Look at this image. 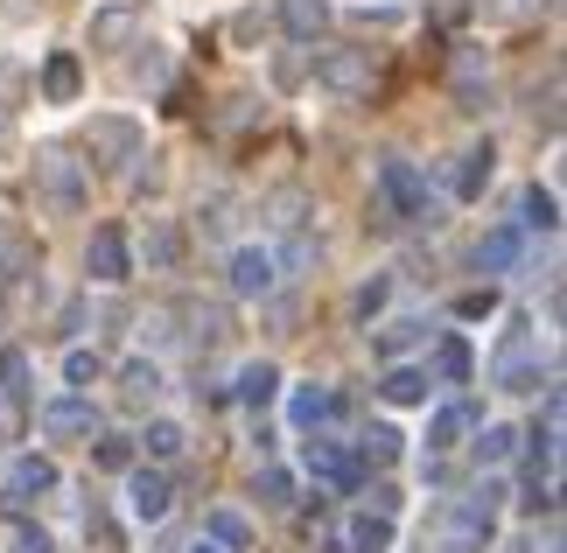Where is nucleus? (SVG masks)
I'll return each instance as SVG.
<instances>
[{
  "instance_id": "c85d7f7f",
  "label": "nucleus",
  "mask_w": 567,
  "mask_h": 553,
  "mask_svg": "<svg viewBox=\"0 0 567 553\" xmlns=\"http://www.w3.org/2000/svg\"><path fill=\"white\" fill-rule=\"evenodd\" d=\"M126 29H134V8H105V14L92 21V42H120Z\"/></svg>"
},
{
  "instance_id": "7c9ffc66",
  "label": "nucleus",
  "mask_w": 567,
  "mask_h": 553,
  "mask_svg": "<svg viewBox=\"0 0 567 553\" xmlns=\"http://www.w3.org/2000/svg\"><path fill=\"white\" fill-rule=\"evenodd\" d=\"M442 379H470V344H463V337L442 344Z\"/></svg>"
},
{
  "instance_id": "c9c22d12",
  "label": "nucleus",
  "mask_w": 567,
  "mask_h": 553,
  "mask_svg": "<svg viewBox=\"0 0 567 553\" xmlns=\"http://www.w3.org/2000/svg\"><path fill=\"white\" fill-rule=\"evenodd\" d=\"M196 553H217V546H196Z\"/></svg>"
},
{
  "instance_id": "423d86ee",
  "label": "nucleus",
  "mask_w": 567,
  "mask_h": 553,
  "mask_svg": "<svg viewBox=\"0 0 567 553\" xmlns=\"http://www.w3.org/2000/svg\"><path fill=\"white\" fill-rule=\"evenodd\" d=\"M84 147H92V162H134L141 154V126L134 120H92V134H84Z\"/></svg>"
},
{
  "instance_id": "5701e85b",
  "label": "nucleus",
  "mask_w": 567,
  "mask_h": 553,
  "mask_svg": "<svg viewBox=\"0 0 567 553\" xmlns=\"http://www.w3.org/2000/svg\"><path fill=\"white\" fill-rule=\"evenodd\" d=\"M518 225H526V232H554V196L539 190V183L518 196Z\"/></svg>"
},
{
  "instance_id": "aec40b11",
  "label": "nucleus",
  "mask_w": 567,
  "mask_h": 553,
  "mask_svg": "<svg viewBox=\"0 0 567 553\" xmlns=\"http://www.w3.org/2000/svg\"><path fill=\"white\" fill-rule=\"evenodd\" d=\"M497 386H505V392H526L533 386V358H526V344H505V358H497Z\"/></svg>"
},
{
  "instance_id": "6ab92c4d",
  "label": "nucleus",
  "mask_w": 567,
  "mask_h": 553,
  "mask_svg": "<svg viewBox=\"0 0 567 553\" xmlns=\"http://www.w3.org/2000/svg\"><path fill=\"white\" fill-rule=\"evenodd\" d=\"M491 162H497L491 141H484V147H470V154H463V168H455V196H476V190H484V183H491Z\"/></svg>"
},
{
  "instance_id": "c756f323",
  "label": "nucleus",
  "mask_w": 567,
  "mask_h": 553,
  "mask_svg": "<svg viewBox=\"0 0 567 553\" xmlns=\"http://www.w3.org/2000/svg\"><path fill=\"white\" fill-rule=\"evenodd\" d=\"M63 379H71V386H92L99 379V350H71V358H63Z\"/></svg>"
},
{
  "instance_id": "39448f33",
  "label": "nucleus",
  "mask_w": 567,
  "mask_h": 553,
  "mask_svg": "<svg viewBox=\"0 0 567 553\" xmlns=\"http://www.w3.org/2000/svg\"><path fill=\"white\" fill-rule=\"evenodd\" d=\"M84 267H92V280L120 287L126 274H134V253H126V232H120V225H99V232H92V246H84Z\"/></svg>"
},
{
  "instance_id": "473e14b6",
  "label": "nucleus",
  "mask_w": 567,
  "mask_h": 553,
  "mask_svg": "<svg viewBox=\"0 0 567 553\" xmlns=\"http://www.w3.org/2000/svg\"><path fill=\"white\" fill-rule=\"evenodd\" d=\"M8 553H50V533H42V525H14Z\"/></svg>"
},
{
  "instance_id": "f8f14e48",
  "label": "nucleus",
  "mask_w": 567,
  "mask_h": 553,
  "mask_svg": "<svg viewBox=\"0 0 567 553\" xmlns=\"http://www.w3.org/2000/svg\"><path fill=\"white\" fill-rule=\"evenodd\" d=\"M280 29H288L295 42H309L330 29V0H280Z\"/></svg>"
},
{
  "instance_id": "a878e982",
  "label": "nucleus",
  "mask_w": 567,
  "mask_h": 553,
  "mask_svg": "<svg viewBox=\"0 0 567 553\" xmlns=\"http://www.w3.org/2000/svg\"><path fill=\"white\" fill-rule=\"evenodd\" d=\"M421 337H427V322H385L379 329V358H400V350L421 344Z\"/></svg>"
},
{
  "instance_id": "4be33fe9",
  "label": "nucleus",
  "mask_w": 567,
  "mask_h": 553,
  "mask_svg": "<svg viewBox=\"0 0 567 553\" xmlns=\"http://www.w3.org/2000/svg\"><path fill=\"white\" fill-rule=\"evenodd\" d=\"M183 259V232L176 225H147V267H176Z\"/></svg>"
},
{
  "instance_id": "393cba45",
  "label": "nucleus",
  "mask_w": 567,
  "mask_h": 553,
  "mask_svg": "<svg viewBox=\"0 0 567 553\" xmlns=\"http://www.w3.org/2000/svg\"><path fill=\"white\" fill-rule=\"evenodd\" d=\"M204 533H210V540H225V546H252V525L238 519V512H210V519H204Z\"/></svg>"
},
{
  "instance_id": "412c9836",
  "label": "nucleus",
  "mask_w": 567,
  "mask_h": 553,
  "mask_svg": "<svg viewBox=\"0 0 567 553\" xmlns=\"http://www.w3.org/2000/svg\"><path fill=\"white\" fill-rule=\"evenodd\" d=\"M120 386H126V400H155V392H162V371H155V358H134V365H126L120 371Z\"/></svg>"
},
{
  "instance_id": "dca6fc26",
  "label": "nucleus",
  "mask_w": 567,
  "mask_h": 553,
  "mask_svg": "<svg viewBox=\"0 0 567 553\" xmlns=\"http://www.w3.org/2000/svg\"><path fill=\"white\" fill-rule=\"evenodd\" d=\"M379 392H385L392 407H421V400H427V371H413V365H392Z\"/></svg>"
},
{
  "instance_id": "a211bd4d",
  "label": "nucleus",
  "mask_w": 567,
  "mask_h": 553,
  "mask_svg": "<svg viewBox=\"0 0 567 553\" xmlns=\"http://www.w3.org/2000/svg\"><path fill=\"white\" fill-rule=\"evenodd\" d=\"M274 392H280V371L274 365H246V371H238V400H246V407H267Z\"/></svg>"
},
{
  "instance_id": "4468645a",
  "label": "nucleus",
  "mask_w": 567,
  "mask_h": 553,
  "mask_svg": "<svg viewBox=\"0 0 567 553\" xmlns=\"http://www.w3.org/2000/svg\"><path fill=\"white\" fill-rule=\"evenodd\" d=\"M78 84H84V71H78V57H71V50H56L50 63H42V92H50L56 105H71V99H78Z\"/></svg>"
},
{
  "instance_id": "72a5a7b5",
  "label": "nucleus",
  "mask_w": 567,
  "mask_h": 553,
  "mask_svg": "<svg viewBox=\"0 0 567 553\" xmlns=\"http://www.w3.org/2000/svg\"><path fill=\"white\" fill-rule=\"evenodd\" d=\"M259 491H267V504H288V491H295V483L280 477V470H267V477H259Z\"/></svg>"
},
{
  "instance_id": "cd10ccee",
  "label": "nucleus",
  "mask_w": 567,
  "mask_h": 553,
  "mask_svg": "<svg viewBox=\"0 0 567 553\" xmlns=\"http://www.w3.org/2000/svg\"><path fill=\"white\" fill-rule=\"evenodd\" d=\"M512 449H518L512 428H484V434H476V462H505Z\"/></svg>"
},
{
  "instance_id": "ddd939ff",
  "label": "nucleus",
  "mask_w": 567,
  "mask_h": 553,
  "mask_svg": "<svg viewBox=\"0 0 567 553\" xmlns=\"http://www.w3.org/2000/svg\"><path fill=\"white\" fill-rule=\"evenodd\" d=\"M126 504H134V519H162V512H168V477H162V470H134V483H126Z\"/></svg>"
},
{
  "instance_id": "f257e3e1",
  "label": "nucleus",
  "mask_w": 567,
  "mask_h": 553,
  "mask_svg": "<svg viewBox=\"0 0 567 553\" xmlns=\"http://www.w3.org/2000/svg\"><path fill=\"white\" fill-rule=\"evenodd\" d=\"M35 190H42V204H50L56 217H71V211L92 204V175H84V162H71L63 147L35 154Z\"/></svg>"
},
{
  "instance_id": "6e6552de",
  "label": "nucleus",
  "mask_w": 567,
  "mask_h": 553,
  "mask_svg": "<svg viewBox=\"0 0 567 553\" xmlns=\"http://www.w3.org/2000/svg\"><path fill=\"white\" fill-rule=\"evenodd\" d=\"M42 434H56V441L99 434V407L92 400H50V407H42Z\"/></svg>"
},
{
  "instance_id": "1a4fd4ad",
  "label": "nucleus",
  "mask_w": 567,
  "mask_h": 553,
  "mask_svg": "<svg viewBox=\"0 0 567 553\" xmlns=\"http://www.w3.org/2000/svg\"><path fill=\"white\" fill-rule=\"evenodd\" d=\"M301 462H309V477H322V483H337V491H358V462L337 449V441H309V449H301Z\"/></svg>"
},
{
  "instance_id": "bb28decb",
  "label": "nucleus",
  "mask_w": 567,
  "mask_h": 553,
  "mask_svg": "<svg viewBox=\"0 0 567 553\" xmlns=\"http://www.w3.org/2000/svg\"><path fill=\"white\" fill-rule=\"evenodd\" d=\"M358 455H364V462H400V434H392V428H364Z\"/></svg>"
},
{
  "instance_id": "9d476101",
  "label": "nucleus",
  "mask_w": 567,
  "mask_h": 553,
  "mask_svg": "<svg viewBox=\"0 0 567 553\" xmlns=\"http://www.w3.org/2000/svg\"><path fill=\"white\" fill-rule=\"evenodd\" d=\"M470 428H476V400H455V407H442V413L427 420V449L442 455V449H455V441H463Z\"/></svg>"
},
{
  "instance_id": "0eeeda50",
  "label": "nucleus",
  "mask_w": 567,
  "mask_h": 553,
  "mask_svg": "<svg viewBox=\"0 0 567 553\" xmlns=\"http://www.w3.org/2000/svg\"><path fill=\"white\" fill-rule=\"evenodd\" d=\"M274 274H280V267H274L267 246H238V253H231V295H246V301H252V295H274Z\"/></svg>"
},
{
  "instance_id": "b1692460",
  "label": "nucleus",
  "mask_w": 567,
  "mask_h": 553,
  "mask_svg": "<svg viewBox=\"0 0 567 553\" xmlns=\"http://www.w3.org/2000/svg\"><path fill=\"white\" fill-rule=\"evenodd\" d=\"M183 441H189V434L176 428V420H155V428H147V434H141V449H147V455H155V462H168V455H183Z\"/></svg>"
},
{
  "instance_id": "2f4dec72",
  "label": "nucleus",
  "mask_w": 567,
  "mask_h": 553,
  "mask_svg": "<svg viewBox=\"0 0 567 553\" xmlns=\"http://www.w3.org/2000/svg\"><path fill=\"white\" fill-rule=\"evenodd\" d=\"M0 379H8V392L21 400V392H29V358H21V350H8V358H0Z\"/></svg>"
},
{
  "instance_id": "9b49d317",
  "label": "nucleus",
  "mask_w": 567,
  "mask_h": 553,
  "mask_svg": "<svg viewBox=\"0 0 567 553\" xmlns=\"http://www.w3.org/2000/svg\"><path fill=\"white\" fill-rule=\"evenodd\" d=\"M518 267V225H497L491 238H476V274H512Z\"/></svg>"
},
{
  "instance_id": "f3484780",
  "label": "nucleus",
  "mask_w": 567,
  "mask_h": 553,
  "mask_svg": "<svg viewBox=\"0 0 567 553\" xmlns=\"http://www.w3.org/2000/svg\"><path fill=\"white\" fill-rule=\"evenodd\" d=\"M385 546H392V525H385V519L364 512V519L343 525V553H385Z\"/></svg>"
},
{
  "instance_id": "20e7f679",
  "label": "nucleus",
  "mask_w": 567,
  "mask_h": 553,
  "mask_svg": "<svg viewBox=\"0 0 567 553\" xmlns=\"http://www.w3.org/2000/svg\"><path fill=\"white\" fill-rule=\"evenodd\" d=\"M316 84H322V92H337V99L372 92V50H330V57L316 63Z\"/></svg>"
},
{
  "instance_id": "f704fd0d",
  "label": "nucleus",
  "mask_w": 567,
  "mask_h": 553,
  "mask_svg": "<svg viewBox=\"0 0 567 553\" xmlns=\"http://www.w3.org/2000/svg\"><path fill=\"white\" fill-rule=\"evenodd\" d=\"M379 301H385V280H372V287H358V316H372Z\"/></svg>"
},
{
  "instance_id": "7ed1b4c3",
  "label": "nucleus",
  "mask_w": 567,
  "mask_h": 553,
  "mask_svg": "<svg viewBox=\"0 0 567 553\" xmlns=\"http://www.w3.org/2000/svg\"><path fill=\"white\" fill-rule=\"evenodd\" d=\"M56 491V462L50 455H14L8 470H0V504L8 512H29L35 498H50Z\"/></svg>"
},
{
  "instance_id": "f03ea898",
  "label": "nucleus",
  "mask_w": 567,
  "mask_h": 553,
  "mask_svg": "<svg viewBox=\"0 0 567 553\" xmlns=\"http://www.w3.org/2000/svg\"><path fill=\"white\" fill-rule=\"evenodd\" d=\"M379 196L406 217V225H442V204H434L427 175L413 168V162H400V154H392V162H379Z\"/></svg>"
},
{
  "instance_id": "2eb2a0df",
  "label": "nucleus",
  "mask_w": 567,
  "mask_h": 553,
  "mask_svg": "<svg viewBox=\"0 0 567 553\" xmlns=\"http://www.w3.org/2000/svg\"><path fill=\"white\" fill-rule=\"evenodd\" d=\"M288 413H295V428H309V434H316L322 420L337 413V392H330V386H301L295 400H288Z\"/></svg>"
}]
</instances>
